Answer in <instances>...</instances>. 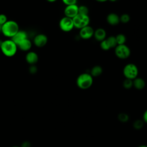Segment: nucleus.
<instances>
[{
    "mask_svg": "<svg viewBox=\"0 0 147 147\" xmlns=\"http://www.w3.org/2000/svg\"><path fill=\"white\" fill-rule=\"evenodd\" d=\"M19 30V25L14 20H7L1 26V33L6 37L10 38H11Z\"/></svg>",
    "mask_w": 147,
    "mask_h": 147,
    "instance_id": "f257e3e1",
    "label": "nucleus"
},
{
    "mask_svg": "<svg viewBox=\"0 0 147 147\" xmlns=\"http://www.w3.org/2000/svg\"><path fill=\"white\" fill-rule=\"evenodd\" d=\"M17 49V45L10 38L1 41L0 51L4 56L11 57L16 54Z\"/></svg>",
    "mask_w": 147,
    "mask_h": 147,
    "instance_id": "f03ea898",
    "label": "nucleus"
},
{
    "mask_svg": "<svg viewBox=\"0 0 147 147\" xmlns=\"http://www.w3.org/2000/svg\"><path fill=\"white\" fill-rule=\"evenodd\" d=\"M77 86L82 90H87L91 87L93 83V77L88 73L80 74L76 80Z\"/></svg>",
    "mask_w": 147,
    "mask_h": 147,
    "instance_id": "7ed1b4c3",
    "label": "nucleus"
},
{
    "mask_svg": "<svg viewBox=\"0 0 147 147\" xmlns=\"http://www.w3.org/2000/svg\"><path fill=\"white\" fill-rule=\"evenodd\" d=\"M123 74L126 79L133 80L138 76V69L136 64L129 63L123 67Z\"/></svg>",
    "mask_w": 147,
    "mask_h": 147,
    "instance_id": "20e7f679",
    "label": "nucleus"
},
{
    "mask_svg": "<svg viewBox=\"0 0 147 147\" xmlns=\"http://www.w3.org/2000/svg\"><path fill=\"white\" fill-rule=\"evenodd\" d=\"M74 28L78 29H82L86 26L89 25L90 18L88 15H84L78 14L75 17L72 18Z\"/></svg>",
    "mask_w": 147,
    "mask_h": 147,
    "instance_id": "39448f33",
    "label": "nucleus"
},
{
    "mask_svg": "<svg viewBox=\"0 0 147 147\" xmlns=\"http://www.w3.org/2000/svg\"><path fill=\"white\" fill-rule=\"evenodd\" d=\"M115 56L120 59H127L131 53L130 48L125 44L117 45L114 49Z\"/></svg>",
    "mask_w": 147,
    "mask_h": 147,
    "instance_id": "423d86ee",
    "label": "nucleus"
},
{
    "mask_svg": "<svg viewBox=\"0 0 147 147\" xmlns=\"http://www.w3.org/2000/svg\"><path fill=\"white\" fill-rule=\"evenodd\" d=\"M59 27L60 29L64 32L71 31L74 28L72 18L64 16L61 18L59 21Z\"/></svg>",
    "mask_w": 147,
    "mask_h": 147,
    "instance_id": "0eeeda50",
    "label": "nucleus"
},
{
    "mask_svg": "<svg viewBox=\"0 0 147 147\" xmlns=\"http://www.w3.org/2000/svg\"><path fill=\"white\" fill-rule=\"evenodd\" d=\"M48 42L47 36L43 33H40L37 34L33 38V42L34 45L38 48L44 47Z\"/></svg>",
    "mask_w": 147,
    "mask_h": 147,
    "instance_id": "6e6552de",
    "label": "nucleus"
},
{
    "mask_svg": "<svg viewBox=\"0 0 147 147\" xmlns=\"http://www.w3.org/2000/svg\"><path fill=\"white\" fill-rule=\"evenodd\" d=\"M94 30L90 25L86 26L80 29L79 36L83 40H88L94 36Z\"/></svg>",
    "mask_w": 147,
    "mask_h": 147,
    "instance_id": "1a4fd4ad",
    "label": "nucleus"
},
{
    "mask_svg": "<svg viewBox=\"0 0 147 147\" xmlns=\"http://www.w3.org/2000/svg\"><path fill=\"white\" fill-rule=\"evenodd\" d=\"M78 6L76 4L66 6L64 13L65 17L73 18L78 14Z\"/></svg>",
    "mask_w": 147,
    "mask_h": 147,
    "instance_id": "9d476101",
    "label": "nucleus"
},
{
    "mask_svg": "<svg viewBox=\"0 0 147 147\" xmlns=\"http://www.w3.org/2000/svg\"><path fill=\"white\" fill-rule=\"evenodd\" d=\"M25 60L30 65H34L38 60L37 53L34 51L28 52L25 56Z\"/></svg>",
    "mask_w": 147,
    "mask_h": 147,
    "instance_id": "9b49d317",
    "label": "nucleus"
},
{
    "mask_svg": "<svg viewBox=\"0 0 147 147\" xmlns=\"http://www.w3.org/2000/svg\"><path fill=\"white\" fill-rule=\"evenodd\" d=\"M28 34L24 30H19L11 38V39L17 45L20 43L23 40L28 38Z\"/></svg>",
    "mask_w": 147,
    "mask_h": 147,
    "instance_id": "f8f14e48",
    "label": "nucleus"
},
{
    "mask_svg": "<svg viewBox=\"0 0 147 147\" xmlns=\"http://www.w3.org/2000/svg\"><path fill=\"white\" fill-rule=\"evenodd\" d=\"M106 21L109 25L111 26H115L120 22L119 16L114 13H111L107 16Z\"/></svg>",
    "mask_w": 147,
    "mask_h": 147,
    "instance_id": "ddd939ff",
    "label": "nucleus"
},
{
    "mask_svg": "<svg viewBox=\"0 0 147 147\" xmlns=\"http://www.w3.org/2000/svg\"><path fill=\"white\" fill-rule=\"evenodd\" d=\"M32 46V41L28 38L21 41L17 45L18 48L22 51H29Z\"/></svg>",
    "mask_w": 147,
    "mask_h": 147,
    "instance_id": "4468645a",
    "label": "nucleus"
},
{
    "mask_svg": "<svg viewBox=\"0 0 147 147\" xmlns=\"http://www.w3.org/2000/svg\"><path fill=\"white\" fill-rule=\"evenodd\" d=\"M94 36L96 41L101 42L102 41L106 39V32L104 29L99 28L94 30Z\"/></svg>",
    "mask_w": 147,
    "mask_h": 147,
    "instance_id": "2eb2a0df",
    "label": "nucleus"
},
{
    "mask_svg": "<svg viewBox=\"0 0 147 147\" xmlns=\"http://www.w3.org/2000/svg\"><path fill=\"white\" fill-rule=\"evenodd\" d=\"M133 87L138 90H142L145 87V82L142 78L137 77L133 80Z\"/></svg>",
    "mask_w": 147,
    "mask_h": 147,
    "instance_id": "dca6fc26",
    "label": "nucleus"
},
{
    "mask_svg": "<svg viewBox=\"0 0 147 147\" xmlns=\"http://www.w3.org/2000/svg\"><path fill=\"white\" fill-rule=\"evenodd\" d=\"M103 72V69L100 65H95L91 69L90 75L92 77H98L100 76Z\"/></svg>",
    "mask_w": 147,
    "mask_h": 147,
    "instance_id": "f3484780",
    "label": "nucleus"
},
{
    "mask_svg": "<svg viewBox=\"0 0 147 147\" xmlns=\"http://www.w3.org/2000/svg\"><path fill=\"white\" fill-rule=\"evenodd\" d=\"M109 46L110 47V49L111 48H115L116 46L117 45V41H116V38L115 36H109L108 38H106Z\"/></svg>",
    "mask_w": 147,
    "mask_h": 147,
    "instance_id": "a211bd4d",
    "label": "nucleus"
},
{
    "mask_svg": "<svg viewBox=\"0 0 147 147\" xmlns=\"http://www.w3.org/2000/svg\"><path fill=\"white\" fill-rule=\"evenodd\" d=\"M115 37L116 38L117 45L125 44V42L126 41V37L123 34L119 33V34H118Z\"/></svg>",
    "mask_w": 147,
    "mask_h": 147,
    "instance_id": "6ab92c4d",
    "label": "nucleus"
},
{
    "mask_svg": "<svg viewBox=\"0 0 147 147\" xmlns=\"http://www.w3.org/2000/svg\"><path fill=\"white\" fill-rule=\"evenodd\" d=\"M144 123V122L143 121V120L139 119H136V121H134L133 123V126L134 129H135L136 130H140L143 127Z\"/></svg>",
    "mask_w": 147,
    "mask_h": 147,
    "instance_id": "aec40b11",
    "label": "nucleus"
},
{
    "mask_svg": "<svg viewBox=\"0 0 147 147\" xmlns=\"http://www.w3.org/2000/svg\"><path fill=\"white\" fill-rule=\"evenodd\" d=\"M118 119L120 122L125 123L129 121V117L126 113H121L118 115Z\"/></svg>",
    "mask_w": 147,
    "mask_h": 147,
    "instance_id": "412c9836",
    "label": "nucleus"
},
{
    "mask_svg": "<svg viewBox=\"0 0 147 147\" xmlns=\"http://www.w3.org/2000/svg\"><path fill=\"white\" fill-rule=\"evenodd\" d=\"M88 8L85 5H81L78 7V14L88 15Z\"/></svg>",
    "mask_w": 147,
    "mask_h": 147,
    "instance_id": "4be33fe9",
    "label": "nucleus"
},
{
    "mask_svg": "<svg viewBox=\"0 0 147 147\" xmlns=\"http://www.w3.org/2000/svg\"><path fill=\"white\" fill-rule=\"evenodd\" d=\"M123 87L125 89H130L133 87V80L126 79L123 82Z\"/></svg>",
    "mask_w": 147,
    "mask_h": 147,
    "instance_id": "5701e85b",
    "label": "nucleus"
},
{
    "mask_svg": "<svg viewBox=\"0 0 147 147\" xmlns=\"http://www.w3.org/2000/svg\"><path fill=\"white\" fill-rule=\"evenodd\" d=\"M119 20H120V22H121L123 24H126L129 22V21L130 20V17L128 14L125 13V14H122L119 17Z\"/></svg>",
    "mask_w": 147,
    "mask_h": 147,
    "instance_id": "b1692460",
    "label": "nucleus"
},
{
    "mask_svg": "<svg viewBox=\"0 0 147 147\" xmlns=\"http://www.w3.org/2000/svg\"><path fill=\"white\" fill-rule=\"evenodd\" d=\"M100 47L101 48V49L103 51H108L110 49V47L108 45V43L106 41V39H105L104 40L100 42Z\"/></svg>",
    "mask_w": 147,
    "mask_h": 147,
    "instance_id": "393cba45",
    "label": "nucleus"
},
{
    "mask_svg": "<svg viewBox=\"0 0 147 147\" xmlns=\"http://www.w3.org/2000/svg\"><path fill=\"white\" fill-rule=\"evenodd\" d=\"M7 16L5 14H0V25H3L7 21Z\"/></svg>",
    "mask_w": 147,
    "mask_h": 147,
    "instance_id": "a878e982",
    "label": "nucleus"
},
{
    "mask_svg": "<svg viewBox=\"0 0 147 147\" xmlns=\"http://www.w3.org/2000/svg\"><path fill=\"white\" fill-rule=\"evenodd\" d=\"M63 3L65 4L66 6L75 5L76 4L77 0H61Z\"/></svg>",
    "mask_w": 147,
    "mask_h": 147,
    "instance_id": "bb28decb",
    "label": "nucleus"
},
{
    "mask_svg": "<svg viewBox=\"0 0 147 147\" xmlns=\"http://www.w3.org/2000/svg\"><path fill=\"white\" fill-rule=\"evenodd\" d=\"M37 71V68L34 65H31L30 67L29 68V72L31 74H35Z\"/></svg>",
    "mask_w": 147,
    "mask_h": 147,
    "instance_id": "cd10ccee",
    "label": "nucleus"
},
{
    "mask_svg": "<svg viewBox=\"0 0 147 147\" xmlns=\"http://www.w3.org/2000/svg\"><path fill=\"white\" fill-rule=\"evenodd\" d=\"M142 120L145 123H147V109L145 111V112L143 114Z\"/></svg>",
    "mask_w": 147,
    "mask_h": 147,
    "instance_id": "c85d7f7f",
    "label": "nucleus"
},
{
    "mask_svg": "<svg viewBox=\"0 0 147 147\" xmlns=\"http://www.w3.org/2000/svg\"><path fill=\"white\" fill-rule=\"evenodd\" d=\"M22 147H30V144L29 142H25L22 144Z\"/></svg>",
    "mask_w": 147,
    "mask_h": 147,
    "instance_id": "c756f323",
    "label": "nucleus"
},
{
    "mask_svg": "<svg viewBox=\"0 0 147 147\" xmlns=\"http://www.w3.org/2000/svg\"><path fill=\"white\" fill-rule=\"evenodd\" d=\"M96 1L99 2H106L107 1H109V0H96Z\"/></svg>",
    "mask_w": 147,
    "mask_h": 147,
    "instance_id": "7c9ffc66",
    "label": "nucleus"
},
{
    "mask_svg": "<svg viewBox=\"0 0 147 147\" xmlns=\"http://www.w3.org/2000/svg\"><path fill=\"white\" fill-rule=\"evenodd\" d=\"M47 1H48V2H51V3H52V2H56L57 0H46Z\"/></svg>",
    "mask_w": 147,
    "mask_h": 147,
    "instance_id": "2f4dec72",
    "label": "nucleus"
},
{
    "mask_svg": "<svg viewBox=\"0 0 147 147\" xmlns=\"http://www.w3.org/2000/svg\"><path fill=\"white\" fill-rule=\"evenodd\" d=\"M138 147H147V145H140Z\"/></svg>",
    "mask_w": 147,
    "mask_h": 147,
    "instance_id": "473e14b6",
    "label": "nucleus"
},
{
    "mask_svg": "<svg viewBox=\"0 0 147 147\" xmlns=\"http://www.w3.org/2000/svg\"><path fill=\"white\" fill-rule=\"evenodd\" d=\"M109 1H110L111 2H115L117 0H109Z\"/></svg>",
    "mask_w": 147,
    "mask_h": 147,
    "instance_id": "72a5a7b5",
    "label": "nucleus"
},
{
    "mask_svg": "<svg viewBox=\"0 0 147 147\" xmlns=\"http://www.w3.org/2000/svg\"><path fill=\"white\" fill-rule=\"evenodd\" d=\"M1 25H0V33H1Z\"/></svg>",
    "mask_w": 147,
    "mask_h": 147,
    "instance_id": "f704fd0d",
    "label": "nucleus"
},
{
    "mask_svg": "<svg viewBox=\"0 0 147 147\" xmlns=\"http://www.w3.org/2000/svg\"><path fill=\"white\" fill-rule=\"evenodd\" d=\"M1 42H0V49H1Z\"/></svg>",
    "mask_w": 147,
    "mask_h": 147,
    "instance_id": "c9c22d12",
    "label": "nucleus"
},
{
    "mask_svg": "<svg viewBox=\"0 0 147 147\" xmlns=\"http://www.w3.org/2000/svg\"><path fill=\"white\" fill-rule=\"evenodd\" d=\"M13 147H18V146H13Z\"/></svg>",
    "mask_w": 147,
    "mask_h": 147,
    "instance_id": "e433bc0d",
    "label": "nucleus"
}]
</instances>
